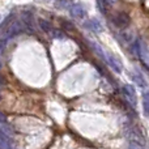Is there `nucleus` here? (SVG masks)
I'll use <instances>...</instances> for the list:
<instances>
[{
  "label": "nucleus",
  "mask_w": 149,
  "mask_h": 149,
  "mask_svg": "<svg viewBox=\"0 0 149 149\" xmlns=\"http://www.w3.org/2000/svg\"><path fill=\"white\" fill-rule=\"evenodd\" d=\"M126 135H127V137H128V140L131 141V147H134V148L145 147V140H144V137H143V135L139 132V130L132 127V128L127 130Z\"/></svg>",
  "instance_id": "nucleus-1"
},
{
  "label": "nucleus",
  "mask_w": 149,
  "mask_h": 149,
  "mask_svg": "<svg viewBox=\"0 0 149 149\" xmlns=\"http://www.w3.org/2000/svg\"><path fill=\"white\" fill-rule=\"evenodd\" d=\"M39 25H41V28L43 29L46 33L52 34V33H54V30H55V29L51 28V25H50L49 22H46V21H43V20H39Z\"/></svg>",
  "instance_id": "nucleus-9"
},
{
  "label": "nucleus",
  "mask_w": 149,
  "mask_h": 149,
  "mask_svg": "<svg viewBox=\"0 0 149 149\" xmlns=\"http://www.w3.org/2000/svg\"><path fill=\"white\" fill-rule=\"evenodd\" d=\"M0 67H1V64H0Z\"/></svg>",
  "instance_id": "nucleus-13"
},
{
  "label": "nucleus",
  "mask_w": 149,
  "mask_h": 149,
  "mask_svg": "<svg viewBox=\"0 0 149 149\" xmlns=\"http://www.w3.org/2000/svg\"><path fill=\"white\" fill-rule=\"evenodd\" d=\"M106 60H107L109 65H111V68H113L115 72H122V71H123V64L119 62V59L116 56H114V55L107 56V55H106Z\"/></svg>",
  "instance_id": "nucleus-4"
},
{
  "label": "nucleus",
  "mask_w": 149,
  "mask_h": 149,
  "mask_svg": "<svg viewBox=\"0 0 149 149\" xmlns=\"http://www.w3.org/2000/svg\"><path fill=\"white\" fill-rule=\"evenodd\" d=\"M71 13H72L73 17H84L85 16V9L81 4H73L71 7Z\"/></svg>",
  "instance_id": "nucleus-6"
},
{
  "label": "nucleus",
  "mask_w": 149,
  "mask_h": 149,
  "mask_svg": "<svg viewBox=\"0 0 149 149\" xmlns=\"http://www.w3.org/2000/svg\"><path fill=\"white\" fill-rule=\"evenodd\" d=\"M85 26H86L88 29H90V30H93V31H100L101 30V25H100V22H98L97 20L88 21V22L85 24Z\"/></svg>",
  "instance_id": "nucleus-8"
},
{
  "label": "nucleus",
  "mask_w": 149,
  "mask_h": 149,
  "mask_svg": "<svg viewBox=\"0 0 149 149\" xmlns=\"http://www.w3.org/2000/svg\"><path fill=\"white\" fill-rule=\"evenodd\" d=\"M12 147V139L10 135L5 134L4 131L0 130V148H10Z\"/></svg>",
  "instance_id": "nucleus-5"
},
{
  "label": "nucleus",
  "mask_w": 149,
  "mask_h": 149,
  "mask_svg": "<svg viewBox=\"0 0 149 149\" xmlns=\"http://www.w3.org/2000/svg\"><path fill=\"white\" fill-rule=\"evenodd\" d=\"M135 81H136L140 86H145V81H144V80H141V76H139V74H136V76H135Z\"/></svg>",
  "instance_id": "nucleus-11"
},
{
  "label": "nucleus",
  "mask_w": 149,
  "mask_h": 149,
  "mask_svg": "<svg viewBox=\"0 0 149 149\" xmlns=\"http://www.w3.org/2000/svg\"><path fill=\"white\" fill-rule=\"evenodd\" d=\"M71 0H58L56 1V8H60V9H67L70 8Z\"/></svg>",
  "instance_id": "nucleus-10"
},
{
  "label": "nucleus",
  "mask_w": 149,
  "mask_h": 149,
  "mask_svg": "<svg viewBox=\"0 0 149 149\" xmlns=\"http://www.w3.org/2000/svg\"><path fill=\"white\" fill-rule=\"evenodd\" d=\"M7 122V118H5V115L3 113H0V123H5Z\"/></svg>",
  "instance_id": "nucleus-12"
},
{
  "label": "nucleus",
  "mask_w": 149,
  "mask_h": 149,
  "mask_svg": "<svg viewBox=\"0 0 149 149\" xmlns=\"http://www.w3.org/2000/svg\"><path fill=\"white\" fill-rule=\"evenodd\" d=\"M123 93H124V97L126 100L131 103L134 107H136V103H137V95L136 92H135V88L132 85H124L123 86Z\"/></svg>",
  "instance_id": "nucleus-2"
},
{
  "label": "nucleus",
  "mask_w": 149,
  "mask_h": 149,
  "mask_svg": "<svg viewBox=\"0 0 149 149\" xmlns=\"http://www.w3.org/2000/svg\"><path fill=\"white\" fill-rule=\"evenodd\" d=\"M143 110L145 116H149V93H143Z\"/></svg>",
  "instance_id": "nucleus-7"
},
{
  "label": "nucleus",
  "mask_w": 149,
  "mask_h": 149,
  "mask_svg": "<svg viewBox=\"0 0 149 149\" xmlns=\"http://www.w3.org/2000/svg\"><path fill=\"white\" fill-rule=\"evenodd\" d=\"M113 22L115 24L118 28H126L130 24V17L126 13H116L113 17Z\"/></svg>",
  "instance_id": "nucleus-3"
}]
</instances>
